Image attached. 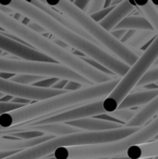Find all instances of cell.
I'll use <instances>...</instances> for the list:
<instances>
[{"label":"cell","instance_id":"1f68e13d","mask_svg":"<svg viewBox=\"0 0 158 159\" xmlns=\"http://www.w3.org/2000/svg\"><path fill=\"white\" fill-rule=\"evenodd\" d=\"M89 2H90V0H75V1L73 2V4H74V6H76L79 9L85 11V9H86L87 7L88 6Z\"/></svg>","mask_w":158,"mask_h":159},{"label":"cell","instance_id":"f35d334b","mask_svg":"<svg viewBox=\"0 0 158 159\" xmlns=\"http://www.w3.org/2000/svg\"><path fill=\"white\" fill-rule=\"evenodd\" d=\"M111 159H130L129 157H128L126 155L125 156H120V157H113Z\"/></svg>","mask_w":158,"mask_h":159},{"label":"cell","instance_id":"44dd1931","mask_svg":"<svg viewBox=\"0 0 158 159\" xmlns=\"http://www.w3.org/2000/svg\"><path fill=\"white\" fill-rule=\"evenodd\" d=\"M136 6L139 7L144 18L148 20V22L152 25L154 30L158 34V8L153 3V1L146 2H138L135 1Z\"/></svg>","mask_w":158,"mask_h":159},{"label":"cell","instance_id":"8d00e7d4","mask_svg":"<svg viewBox=\"0 0 158 159\" xmlns=\"http://www.w3.org/2000/svg\"><path fill=\"white\" fill-rule=\"evenodd\" d=\"M20 151H0V159H4L6 157H8Z\"/></svg>","mask_w":158,"mask_h":159},{"label":"cell","instance_id":"5bb4252c","mask_svg":"<svg viewBox=\"0 0 158 159\" xmlns=\"http://www.w3.org/2000/svg\"><path fill=\"white\" fill-rule=\"evenodd\" d=\"M53 138H55V136L48 134L32 140H20L8 136H0V151H21V149H27L38 145Z\"/></svg>","mask_w":158,"mask_h":159},{"label":"cell","instance_id":"4316f807","mask_svg":"<svg viewBox=\"0 0 158 159\" xmlns=\"http://www.w3.org/2000/svg\"><path fill=\"white\" fill-rule=\"evenodd\" d=\"M24 105L19 104V103H13V102H0V116L11 111H14L16 109H19L20 107H23Z\"/></svg>","mask_w":158,"mask_h":159},{"label":"cell","instance_id":"7c38bea8","mask_svg":"<svg viewBox=\"0 0 158 159\" xmlns=\"http://www.w3.org/2000/svg\"><path fill=\"white\" fill-rule=\"evenodd\" d=\"M136 3L133 1H122L119 5L115 6L108 16L100 22V25L108 32H112L115 28L135 9Z\"/></svg>","mask_w":158,"mask_h":159},{"label":"cell","instance_id":"30bf717a","mask_svg":"<svg viewBox=\"0 0 158 159\" xmlns=\"http://www.w3.org/2000/svg\"><path fill=\"white\" fill-rule=\"evenodd\" d=\"M0 50L7 52L11 54L12 56H16L19 59L24 60V61L54 62L52 59L41 53L40 51L20 41L10 38L2 33H0Z\"/></svg>","mask_w":158,"mask_h":159},{"label":"cell","instance_id":"ac0fdd59","mask_svg":"<svg viewBox=\"0 0 158 159\" xmlns=\"http://www.w3.org/2000/svg\"><path fill=\"white\" fill-rule=\"evenodd\" d=\"M126 156L130 159H151L158 157V141L134 145L128 149Z\"/></svg>","mask_w":158,"mask_h":159},{"label":"cell","instance_id":"d590c367","mask_svg":"<svg viewBox=\"0 0 158 159\" xmlns=\"http://www.w3.org/2000/svg\"><path fill=\"white\" fill-rule=\"evenodd\" d=\"M136 32L137 31H135V30H129L128 32H127V34H125V36H124V38L121 40V42L123 43V44H125L126 42H128L135 34H136Z\"/></svg>","mask_w":158,"mask_h":159},{"label":"cell","instance_id":"8992f818","mask_svg":"<svg viewBox=\"0 0 158 159\" xmlns=\"http://www.w3.org/2000/svg\"><path fill=\"white\" fill-rule=\"evenodd\" d=\"M158 60V34L149 47L129 68V72L120 79L115 89L103 100V108L106 113L117 110L122 101L137 87L141 79Z\"/></svg>","mask_w":158,"mask_h":159},{"label":"cell","instance_id":"2e32d148","mask_svg":"<svg viewBox=\"0 0 158 159\" xmlns=\"http://www.w3.org/2000/svg\"><path fill=\"white\" fill-rule=\"evenodd\" d=\"M158 96V89L154 90H142L133 93H129L120 103L117 109H131L142 105H146L152 100Z\"/></svg>","mask_w":158,"mask_h":159},{"label":"cell","instance_id":"484cf974","mask_svg":"<svg viewBox=\"0 0 158 159\" xmlns=\"http://www.w3.org/2000/svg\"><path fill=\"white\" fill-rule=\"evenodd\" d=\"M80 57H81L87 63H88L89 65H91V66H93L94 68L100 70L101 72H102V73H104V74H106V75H110V76L115 78V75L113 72H111L110 70H108L107 68H105L104 66H102V64L98 63L97 61H93V60H91V59H89V58H88V57H84V56H80ZM115 76H116V75H115Z\"/></svg>","mask_w":158,"mask_h":159},{"label":"cell","instance_id":"3957f363","mask_svg":"<svg viewBox=\"0 0 158 159\" xmlns=\"http://www.w3.org/2000/svg\"><path fill=\"white\" fill-rule=\"evenodd\" d=\"M140 128L126 126L122 129H117L114 130L101 132L82 131L79 133L55 137L47 142L21 150L4 159H41L51 154H54L59 148L62 147L96 145L117 142L134 134Z\"/></svg>","mask_w":158,"mask_h":159},{"label":"cell","instance_id":"b9f144b4","mask_svg":"<svg viewBox=\"0 0 158 159\" xmlns=\"http://www.w3.org/2000/svg\"><path fill=\"white\" fill-rule=\"evenodd\" d=\"M155 141H158V135L156 137V138H155Z\"/></svg>","mask_w":158,"mask_h":159},{"label":"cell","instance_id":"5b68a950","mask_svg":"<svg viewBox=\"0 0 158 159\" xmlns=\"http://www.w3.org/2000/svg\"><path fill=\"white\" fill-rule=\"evenodd\" d=\"M158 135V116L150 124L140 129L134 134L117 142L59 148L54 154V159H98L113 158L115 157L125 156L128 149L134 145L146 143L148 141L155 139Z\"/></svg>","mask_w":158,"mask_h":159},{"label":"cell","instance_id":"e575fe53","mask_svg":"<svg viewBox=\"0 0 158 159\" xmlns=\"http://www.w3.org/2000/svg\"><path fill=\"white\" fill-rule=\"evenodd\" d=\"M11 102H13V103H19V104H21V105H24V106H26V104L27 105L31 104V101L30 100L23 99V98H18V97H13Z\"/></svg>","mask_w":158,"mask_h":159},{"label":"cell","instance_id":"f1b7e54d","mask_svg":"<svg viewBox=\"0 0 158 159\" xmlns=\"http://www.w3.org/2000/svg\"><path fill=\"white\" fill-rule=\"evenodd\" d=\"M59 78H46L40 82H37L34 85V87L42 88V89H52V87L59 81Z\"/></svg>","mask_w":158,"mask_h":159},{"label":"cell","instance_id":"836d02e7","mask_svg":"<svg viewBox=\"0 0 158 159\" xmlns=\"http://www.w3.org/2000/svg\"><path fill=\"white\" fill-rule=\"evenodd\" d=\"M68 81L70 80H66V79H60L53 87L52 89H60V90H64V88L65 86L67 85Z\"/></svg>","mask_w":158,"mask_h":159},{"label":"cell","instance_id":"7a4b0ae2","mask_svg":"<svg viewBox=\"0 0 158 159\" xmlns=\"http://www.w3.org/2000/svg\"><path fill=\"white\" fill-rule=\"evenodd\" d=\"M0 27L7 31L10 34L17 36L26 44L34 47V49L40 51L58 63L71 69L82 77L89 80L94 85L102 84L113 79L112 76L101 72L93 66L87 63L81 57L72 53L48 39L43 34H40L27 25L15 20L12 16L7 15L0 10Z\"/></svg>","mask_w":158,"mask_h":159},{"label":"cell","instance_id":"ee69618b","mask_svg":"<svg viewBox=\"0 0 158 159\" xmlns=\"http://www.w3.org/2000/svg\"><path fill=\"white\" fill-rule=\"evenodd\" d=\"M155 84H156V85H157V86H158V82H156V83H155Z\"/></svg>","mask_w":158,"mask_h":159},{"label":"cell","instance_id":"8fae6325","mask_svg":"<svg viewBox=\"0 0 158 159\" xmlns=\"http://www.w3.org/2000/svg\"><path fill=\"white\" fill-rule=\"evenodd\" d=\"M30 3L35 7H37L38 8H40L41 10H43L44 12H46L47 14H48L50 17H52L54 20H56L58 22H60L61 24H62L63 26L69 28L70 30L74 31V33H76L77 34L81 35L82 37L93 42L94 44L100 46L83 28H81L77 23H75L73 20H71L70 18H68L67 16H65L64 14L59 12L58 10L54 9L53 7H49L48 5H47L45 3V1H42V0H33V1H30Z\"/></svg>","mask_w":158,"mask_h":159},{"label":"cell","instance_id":"ab89813d","mask_svg":"<svg viewBox=\"0 0 158 159\" xmlns=\"http://www.w3.org/2000/svg\"><path fill=\"white\" fill-rule=\"evenodd\" d=\"M5 96H6V94H4V93H1V92H0V100H1L2 98H4Z\"/></svg>","mask_w":158,"mask_h":159},{"label":"cell","instance_id":"277c9868","mask_svg":"<svg viewBox=\"0 0 158 159\" xmlns=\"http://www.w3.org/2000/svg\"><path fill=\"white\" fill-rule=\"evenodd\" d=\"M47 5L64 14L81 28H83L103 49L118 58L124 63L131 67L138 60L139 56L128 48L121 41L117 40L110 32L103 29L100 23L93 20L90 16L79 9L71 1L61 0L57 2L45 1Z\"/></svg>","mask_w":158,"mask_h":159},{"label":"cell","instance_id":"f546056e","mask_svg":"<svg viewBox=\"0 0 158 159\" xmlns=\"http://www.w3.org/2000/svg\"><path fill=\"white\" fill-rule=\"evenodd\" d=\"M85 86L77 83V82H74V81H68L67 85L65 86L64 88V90L66 92H72V91H76V90H79L81 89H83Z\"/></svg>","mask_w":158,"mask_h":159},{"label":"cell","instance_id":"74e56055","mask_svg":"<svg viewBox=\"0 0 158 159\" xmlns=\"http://www.w3.org/2000/svg\"><path fill=\"white\" fill-rule=\"evenodd\" d=\"M112 7V0H105L103 8H108V7Z\"/></svg>","mask_w":158,"mask_h":159},{"label":"cell","instance_id":"60d3db41","mask_svg":"<svg viewBox=\"0 0 158 159\" xmlns=\"http://www.w3.org/2000/svg\"><path fill=\"white\" fill-rule=\"evenodd\" d=\"M153 3H154V4H155V5H156V6L158 7V2H153Z\"/></svg>","mask_w":158,"mask_h":159},{"label":"cell","instance_id":"d6a6232c","mask_svg":"<svg viewBox=\"0 0 158 159\" xmlns=\"http://www.w3.org/2000/svg\"><path fill=\"white\" fill-rule=\"evenodd\" d=\"M128 31H129V30H114V31L111 32V34H112L117 40L121 41V40L124 38V36H125V34H127Z\"/></svg>","mask_w":158,"mask_h":159},{"label":"cell","instance_id":"52a82bcc","mask_svg":"<svg viewBox=\"0 0 158 159\" xmlns=\"http://www.w3.org/2000/svg\"><path fill=\"white\" fill-rule=\"evenodd\" d=\"M0 73L12 75H34L48 78L66 79L77 82L85 87L93 86L89 80L82 77L71 69L57 62L30 61L0 57Z\"/></svg>","mask_w":158,"mask_h":159},{"label":"cell","instance_id":"ba28073f","mask_svg":"<svg viewBox=\"0 0 158 159\" xmlns=\"http://www.w3.org/2000/svg\"><path fill=\"white\" fill-rule=\"evenodd\" d=\"M103 100H99L84 105H80L69 109L65 112H61L58 115L49 117H45L37 121H31L24 125L27 127H31V126H41V125H47V124H66L72 121L90 118L92 116H99L106 114V111L103 108Z\"/></svg>","mask_w":158,"mask_h":159},{"label":"cell","instance_id":"cb8c5ba5","mask_svg":"<svg viewBox=\"0 0 158 159\" xmlns=\"http://www.w3.org/2000/svg\"><path fill=\"white\" fill-rule=\"evenodd\" d=\"M158 82V65L155 68L150 69L145 75L141 79V81L139 82V84L137 85L136 88H141V87H144L146 85H150V84H154Z\"/></svg>","mask_w":158,"mask_h":159},{"label":"cell","instance_id":"d6986e66","mask_svg":"<svg viewBox=\"0 0 158 159\" xmlns=\"http://www.w3.org/2000/svg\"><path fill=\"white\" fill-rule=\"evenodd\" d=\"M157 33L156 31H149V30H140L137 31L136 34L128 41L125 43V45L129 48L131 50H133L139 57L142 54L141 51L142 48H144L147 43L152 40L154 37L156 38L157 36Z\"/></svg>","mask_w":158,"mask_h":159},{"label":"cell","instance_id":"7bdbcfd3","mask_svg":"<svg viewBox=\"0 0 158 159\" xmlns=\"http://www.w3.org/2000/svg\"><path fill=\"white\" fill-rule=\"evenodd\" d=\"M98 159H109V158H98Z\"/></svg>","mask_w":158,"mask_h":159},{"label":"cell","instance_id":"83f0119b","mask_svg":"<svg viewBox=\"0 0 158 159\" xmlns=\"http://www.w3.org/2000/svg\"><path fill=\"white\" fill-rule=\"evenodd\" d=\"M114 7H108V8H102V9L100 10L99 12H97V13L91 15L90 18H91L93 20H95L96 22L100 23L102 20H104V19L108 16V14L114 9Z\"/></svg>","mask_w":158,"mask_h":159},{"label":"cell","instance_id":"7402d4cb","mask_svg":"<svg viewBox=\"0 0 158 159\" xmlns=\"http://www.w3.org/2000/svg\"><path fill=\"white\" fill-rule=\"evenodd\" d=\"M137 111L138 110H132V109H123V110L117 109L114 112L106 113V114L111 117H113L115 122H120L127 125L131 120V118L135 116Z\"/></svg>","mask_w":158,"mask_h":159},{"label":"cell","instance_id":"ffe728a7","mask_svg":"<svg viewBox=\"0 0 158 159\" xmlns=\"http://www.w3.org/2000/svg\"><path fill=\"white\" fill-rule=\"evenodd\" d=\"M115 30H149L155 31L148 20L142 16H129L124 19Z\"/></svg>","mask_w":158,"mask_h":159},{"label":"cell","instance_id":"6da1fadb","mask_svg":"<svg viewBox=\"0 0 158 159\" xmlns=\"http://www.w3.org/2000/svg\"><path fill=\"white\" fill-rule=\"evenodd\" d=\"M0 5L7 7L15 12H18L27 17L31 20L40 24L49 34L57 36L58 39L61 40L66 45L79 50L88 58L102 64L113 72L117 77H123L129 72L130 67L120 61L118 58L110 54L101 46L94 44L93 42L82 37L69 28L63 26L48 14L37 7L32 5L30 2L23 0H0Z\"/></svg>","mask_w":158,"mask_h":159},{"label":"cell","instance_id":"4fadbf2b","mask_svg":"<svg viewBox=\"0 0 158 159\" xmlns=\"http://www.w3.org/2000/svg\"><path fill=\"white\" fill-rule=\"evenodd\" d=\"M66 124L75 127L83 131H88V132H101V131L114 130V129H122L126 127L125 124L120 123V122H113V121L102 120V119L92 118V117L72 121Z\"/></svg>","mask_w":158,"mask_h":159},{"label":"cell","instance_id":"e0dca14e","mask_svg":"<svg viewBox=\"0 0 158 159\" xmlns=\"http://www.w3.org/2000/svg\"><path fill=\"white\" fill-rule=\"evenodd\" d=\"M156 116H158V96L144 105L142 109L138 110L135 116L126 126L134 128H140L142 126L143 127Z\"/></svg>","mask_w":158,"mask_h":159},{"label":"cell","instance_id":"9c48e42d","mask_svg":"<svg viewBox=\"0 0 158 159\" xmlns=\"http://www.w3.org/2000/svg\"><path fill=\"white\" fill-rule=\"evenodd\" d=\"M0 92L12 97L39 102L63 94L66 91L55 89H42L34 86H24L0 78Z\"/></svg>","mask_w":158,"mask_h":159},{"label":"cell","instance_id":"603a6c76","mask_svg":"<svg viewBox=\"0 0 158 159\" xmlns=\"http://www.w3.org/2000/svg\"><path fill=\"white\" fill-rule=\"evenodd\" d=\"M46 78H48V77L34 75H16L12 78H10L9 81L17 83V84L24 85V86H34L35 83L40 82Z\"/></svg>","mask_w":158,"mask_h":159},{"label":"cell","instance_id":"9a60e30c","mask_svg":"<svg viewBox=\"0 0 158 159\" xmlns=\"http://www.w3.org/2000/svg\"><path fill=\"white\" fill-rule=\"evenodd\" d=\"M20 129L22 130H36V131H40L44 134L53 135L56 137L79 133V132L83 131V130H81L75 127L70 126L68 124H47V125L31 126V127H27L24 124H22V125H20Z\"/></svg>","mask_w":158,"mask_h":159},{"label":"cell","instance_id":"4dcf8cb0","mask_svg":"<svg viewBox=\"0 0 158 159\" xmlns=\"http://www.w3.org/2000/svg\"><path fill=\"white\" fill-rule=\"evenodd\" d=\"M29 28H31L32 30H34V32H36V33H38V34H43L44 35V34H47V33H48L44 27H42L40 24H38V23H36V22H34V21H31L28 25H27Z\"/></svg>","mask_w":158,"mask_h":159},{"label":"cell","instance_id":"f6af8a7d","mask_svg":"<svg viewBox=\"0 0 158 159\" xmlns=\"http://www.w3.org/2000/svg\"><path fill=\"white\" fill-rule=\"evenodd\" d=\"M109 159H111V158H109Z\"/></svg>","mask_w":158,"mask_h":159},{"label":"cell","instance_id":"d4e9b609","mask_svg":"<svg viewBox=\"0 0 158 159\" xmlns=\"http://www.w3.org/2000/svg\"><path fill=\"white\" fill-rule=\"evenodd\" d=\"M104 3H105V0H92L89 2L88 6L87 7L84 12L88 14V16H91L102 9L104 7Z\"/></svg>","mask_w":158,"mask_h":159}]
</instances>
